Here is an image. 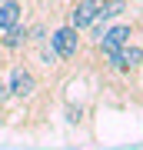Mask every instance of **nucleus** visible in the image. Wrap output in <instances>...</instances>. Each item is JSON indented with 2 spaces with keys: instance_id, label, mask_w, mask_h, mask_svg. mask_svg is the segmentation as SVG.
<instances>
[{
  "instance_id": "obj_1",
  "label": "nucleus",
  "mask_w": 143,
  "mask_h": 150,
  "mask_svg": "<svg viewBox=\"0 0 143 150\" xmlns=\"http://www.w3.org/2000/svg\"><path fill=\"white\" fill-rule=\"evenodd\" d=\"M47 43H50L53 54H57V60H77L80 47H83V40H80V30H73L70 23L57 27V30L47 37Z\"/></svg>"
},
{
  "instance_id": "obj_2",
  "label": "nucleus",
  "mask_w": 143,
  "mask_h": 150,
  "mask_svg": "<svg viewBox=\"0 0 143 150\" xmlns=\"http://www.w3.org/2000/svg\"><path fill=\"white\" fill-rule=\"evenodd\" d=\"M7 90H10V97H17V100H30V97L37 93V74H33L30 67L17 64L10 70V77H7Z\"/></svg>"
},
{
  "instance_id": "obj_3",
  "label": "nucleus",
  "mask_w": 143,
  "mask_h": 150,
  "mask_svg": "<svg viewBox=\"0 0 143 150\" xmlns=\"http://www.w3.org/2000/svg\"><path fill=\"white\" fill-rule=\"evenodd\" d=\"M97 10H100V4H93V0H70V17H67V23H70L73 30L83 33V30L97 20Z\"/></svg>"
},
{
  "instance_id": "obj_4",
  "label": "nucleus",
  "mask_w": 143,
  "mask_h": 150,
  "mask_svg": "<svg viewBox=\"0 0 143 150\" xmlns=\"http://www.w3.org/2000/svg\"><path fill=\"white\" fill-rule=\"evenodd\" d=\"M130 37H133V23H127V20L106 23V30H103V37H100L97 47L100 50H120L123 43H130Z\"/></svg>"
},
{
  "instance_id": "obj_5",
  "label": "nucleus",
  "mask_w": 143,
  "mask_h": 150,
  "mask_svg": "<svg viewBox=\"0 0 143 150\" xmlns=\"http://www.w3.org/2000/svg\"><path fill=\"white\" fill-rule=\"evenodd\" d=\"M27 43H30V23H27V20L13 23L10 30H4V33H0V47H4V50H10V54H13V50H23Z\"/></svg>"
},
{
  "instance_id": "obj_6",
  "label": "nucleus",
  "mask_w": 143,
  "mask_h": 150,
  "mask_svg": "<svg viewBox=\"0 0 143 150\" xmlns=\"http://www.w3.org/2000/svg\"><path fill=\"white\" fill-rule=\"evenodd\" d=\"M20 20H23V4L20 0H0V33L10 30Z\"/></svg>"
},
{
  "instance_id": "obj_7",
  "label": "nucleus",
  "mask_w": 143,
  "mask_h": 150,
  "mask_svg": "<svg viewBox=\"0 0 143 150\" xmlns=\"http://www.w3.org/2000/svg\"><path fill=\"white\" fill-rule=\"evenodd\" d=\"M137 67H143V47L130 40L120 47V70H137Z\"/></svg>"
},
{
  "instance_id": "obj_8",
  "label": "nucleus",
  "mask_w": 143,
  "mask_h": 150,
  "mask_svg": "<svg viewBox=\"0 0 143 150\" xmlns=\"http://www.w3.org/2000/svg\"><path fill=\"white\" fill-rule=\"evenodd\" d=\"M50 30L43 27V23H30V43H47Z\"/></svg>"
},
{
  "instance_id": "obj_9",
  "label": "nucleus",
  "mask_w": 143,
  "mask_h": 150,
  "mask_svg": "<svg viewBox=\"0 0 143 150\" xmlns=\"http://www.w3.org/2000/svg\"><path fill=\"white\" fill-rule=\"evenodd\" d=\"M7 97H10V90H7V83H4V80H0V103H4V100H7Z\"/></svg>"
},
{
  "instance_id": "obj_10",
  "label": "nucleus",
  "mask_w": 143,
  "mask_h": 150,
  "mask_svg": "<svg viewBox=\"0 0 143 150\" xmlns=\"http://www.w3.org/2000/svg\"><path fill=\"white\" fill-rule=\"evenodd\" d=\"M93 4H103V0H93Z\"/></svg>"
}]
</instances>
